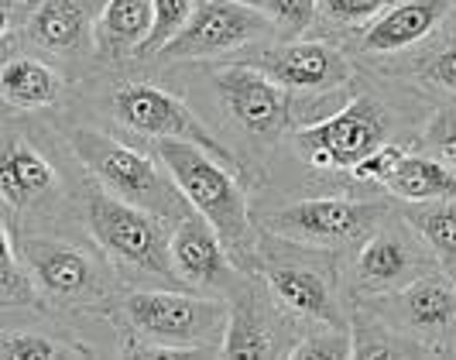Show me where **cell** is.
<instances>
[{"label": "cell", "mask_w": 456, "mask_h": 360, "mask_svg": "<svg viewBox=\"0 0 456 360\" xmlns=\"http://www.w3.org/2000/svg\"><path fill=\"white\" fill-rule=\"evenodd\" d=\"M230 313V299L216 295L189 289H127L114 315V354L137 360L220 357Z\"/></svg>", "instance_id": "cell-1"}, {"label": "cell", "mask_w": 456, "mask_h": 360, "mask_svg": "<svg viewBox=\"0 0 456 360\" xmlns=\"http://www.w3.org/2000/svg\"><path fill=\"white\" fill-rule=\"evenodd\" d=\"M189 76L183 79L192 107L206 124L220 120L224 141L230 137L251 148H274L298 127L296 96L248 59H213V62H183ZM216 124V127H220ZM233 148V144H230Z\"/></svg>", "instance_id": "cell-2"}, {"label": "cell", "mask_w": 456, "mask_h": 360, "mask_svg": "<svg viewBox=\"0 0 456 360\" xmlns=\"http://www.w3.org/2000/svg\"><path fill=\"white\" fill-rule=\"evenodd\" d=\"M79 213L83 226L100 250L114 261L131 289H185L172 265V226L141 206L117 200L83 168L79 176Z\"/></svg>", "instance_id": "cell-3"}, {"label": "cell", "mask_w": 456, "mask_h": 360, "mask_svg": "<svg viewBox=\"0 0 456 360\" xmlns=\"http://www.w3.org/2000/svg\"><path fill=\"white\" fill-rule=\"evenodd\" d=\"M148 148L172 172V179L192 203V209L213 224L220 241L227 244L233 265L240 271H254L261 230L251 209V182L224 158L209 155L192 141L165 137V141H148Z\"/></svg>", "instance_id": "cell-4"}, {"label": "cell", "mask_w": 456, "mask_h": 360, "mask_svg": "<svg viewBox=\"0 0 456 360\" xmlns=\"http://www.w3.org/2000/svg\"><path fill=\"white\" fill-rule=\"evenodd\" d=\"M18 248L31 265L48 313L55 315H90L114 323L120 295L131 285L120 278L114 261L86 237H72L66 230L55 233H18Z\"/></svg>", "instance_id": "cell-5"}, {"label": "cell", "mask_w": 456, "mask_h": 360, "mask_svg": "<svg viewBox=\"0 0 456 360\" xmlns=\"http://www.w3.org/2000/svg\"><path fill=\"white\" fill-rule=\"evenodd\" d=\"M86 93H90L93 107L107 120H114L120 131L144 137V141H165V137L192 141V144L206 148L209 155L224 158L227 165H233L244 179L251 182V189L261 185L257 176L248 168V161L206 124L200 110L179 90L165 86L159 79H148V76H120V79L96 76L86 83Z\"/></svg>", "instance_id": "cell-6"}, {"label": "cell", "mask_w": 456, "mask_h": 360, "mask_svg": "<svg viewBox=\"0 0 456 360\" xmlns=\"http://www.w3.org/2000/svg\"><path fill=\"white\" fill-rule=\"evenodd\" d=\"M233 59H248L254 66H261L296 96L298 127L320 124L322 117L337 113L361 83V66L346 55L343 42L330 35L278 38V42L248 48Z\"/></svg>", "instance_id": "cell-7"}, {"label": "cell", "mask_w": 456, "mask_h": 360, "mask_svg": "<svg viewBox=\"0 0 456 360\" xmlns=\"http://www.w3.org/2000/svg\"><path fill=\"white\" fill-rule=\"evenodd\" d=\"M66 141L69 155L79 161V168H86L117 200H127L168 224H179L183 217L196 213L192 203L183 196V189L175 185L172 172L161 165V158L148 144L134 148L110 131L86 127V124L69 127Z\"/></svg>", "instance_id": "cell-8"}, {"label": "cell", "mask_w": 456, "mask_h": 360, "mask_svg": "<svg viewBox=\"0 0 456 360\" xmlns=\"http://www.w3.org/2000/svg\"><path fill=\"white\" fill-rule=\"evenodd\" d=\"M254 271L272 285L278 302L296 319L326 323V326H350V299L343 292L340 254L305 248V244L261 230Z\"/></svg>", "instance_id": "cell-9"}, {"label": "cell", "mask_w": 456, "mask_h": 360, "mask_svg": "<svg viewBox=\"0 0 456 360\" xmlns=\"http://www.w3.org/2000/svg\"><path fill=\"white\" fill-rule=\"evenodd\" d=\"M405 113L391 96H381L378 86H364V72L354 96L337 113L322 117L320 124L298 127L289 135V144L313 172H346L374 155L381 144L398 141Z\"/></svg>", "instance_id": "cell-10"}, {"label": "cell", "mask_w": 456, "mask_h": 360, "mask_svg": "<svg viewBox=\"0 0 456 360\" xmlns=\"http://www.w3.org/2000/svg\"><path fill=\"white\" fill-rule=\"evenodd\" d=\"M395 196H313L254 213L261 230L305 248L350 254L395 209Z\"/></svg>", "instance_id": "cell-11"}, {"label": "cell", "mask_w": 456, "mask_h": 360, "mask_svg": "<svg viewBox=\"0 0 456 360\" xmlns=\"http://www.w3.org/2000/svg\"><path fill=\"white\" fill-rule=\"evenodd\" d=\"M340 271L346 299L367 302V299L398 292V289L411 285L415 278L443 268H439L433 248L402 217V209H391L370 237H364L350 254H343Z\"/></svg>", "instance_id": "cell-12"}, {"label": "cell", "mask_w": 456, "mask_h": 360, "mask_svg": "<svg viewBox=\"0 0 456 360\" xmlns=\"http://www.w3.org/2000/svg\"><path fill=\"white\" fill-rule=\"evenodd\" d=\"M0 203H4V224L14 226V233H45V224L62 230V209L69 206L62 172L31 141L28 131L14 127L11 117L4 127Z\"/></svg>", "instance_id": "cell-13"}, {"label": "cell", "mask_w": 456, "mask_h": 360, "mask_svg": "<svg viewBox=\"0 0 456 360\" xmlns=\"http://www.w3.org/2000/svg\"><path fill=\"white\" fill-rule=\"evenodd\" d=\"M278 38H285L281 28L248 0H200L192 21L151 62L183 66V62L233 59L248 48L278 42Z\"/></svg>", "instance_id": "cell-14"}, {"label": "cell", "mask_w": 456, "mask_h": 360, "mask_svg": "<svg viewBox=\"0 0 456 360\" xmlns=\"http://www.w3.org/2000/svg\"><path fill=\"white\" fill-rule=\"evenodd\" d=\"M24 7L4 14V45H18L55 62H93L96 59V21L103 0H24L4 4Z\"/></svg>", "instance_id": "cell-15"}, {"label": "cell", "mask_w": 456, "mask_h": 360, "mask_svg": "<svg viewBox=\"0 0 456 360\" xmlns=\"http://www.w3.org/2000/svg\"><path fill=\"white\" fill-rule=\"evenodd\" d=\"M433 357H456V278L433 271L381 299L361 302Z\"/></svg>", "instance_id": "cell-16"}, {"label": "cell", "mask_w": 456, "mask_h": 360, "mask_svg": "<svg viewBox=\"0 0 456 360\" xmlns=\"http://www.w3.org/2000/svg\"><path fill=\"white\" fill-rule=\"evenodd\" d=\"M230 330L220 357L227 360H281L292 354L305 323L289 313L272 285L251 271L244 289L230 299Z\"/></svg>", "instance_id": "cell-17"}, {"label": "cell", "mask_w": 456, "mask_h": 360, "mask_svg": "<svg viewBox=\"0 0 456 360\" xmlns=\"http://www.w3.org/2000/svg\"><path fill=\"white\" fill-rule=\"evenodd\" d=\"M172 265L189 292L216 299H233L251 274L233 265L227 244L200 213H189L172 226Z\"/></svg>", "instance_id": "cell-18"}, {"label": "cell", "mask_w": 456, "mask_h": 360, "mask_svg": "<svg viewBox=\"0 0 456 360\" xmlns=\"http://www.w3.org/2000/svg\"><path fill=\"white\" fill-rule=\"evenodd\" d=\"M456 0H395L385 14H378L364 28L350 31L340 42H350L361 59H385L409 52L426 42L439 24L453 14Z\"/></svg>", "instance_id": "cell-19"}, {"label": "cell", "mask_w": 456, "mask_h": 360, "mask_svg": "<svg viewBox=\"0 0 456 360\" xmlns=\"http://www.w3.org/2000/svg\"><path fill=\"white\" fill-rule=\"evenodd\" d=\"M364 69H374L378 76H388L395 83L419 86L426 93H443L456 100V7L426 42H419L409 52L385 55V59H364Z\"/></svg>", "instance_id": "cell-20"}, {"label": "cell", "mask_w": 456, "mask_h": 360, "mask_svg": "<svg viewBox=\"0 0 456 360\" xmlns=\"http://www.w3.org/2000/svg\"><path fill=\"white\" fill-rule=\"evenodd\" d=\"M0 96L7 110H52L66 96V76L35 52H11L0 69Z\"/></svg>", "instance_id": "cell-21"}, {"label": "cell", "mask_w": 456, "mask_h": 360, "mask_svg": "<svg viewBox=\"0 0 456 360\" xmlns=\"http://www.w3.org/2000/svg\"><path fill=\"white\" fill-rule=\"evenodd\" d=\"M155 0H103L96 21V62L124 66L141 55L151 35Z\"/></svg>", "instance_id": "cell-22"}, {"label": "cell", "mask_w": 456, "mask_h": 360, "mask_svg": "<svg viewBox=\"0 0 456 360\" xmlns=\"http://www.w3.org/2000/svg\"><path fill=\"white\" fill-rule=\"evenodd\" d=\"M385 192L398 203H433V200H456V172L429 151H405L395 165Z\"/></svg>", "instance_id": "cell-23"}, {"label": "cell", "mask_w": 456, "mask_h": 360, "mask_svg": "<svg viewBox=\"0 0 456 360\" xmlns=\"http://www.w3.org/2000/svg\"><path fill=\"white\" fill-rule=\"evenodd\" d=\"M350 337H354V357L361 360L433 357L426 347H419L405 333H398L391 323H385L374 309H367L361 302H350Z\"/></svg>", "instance_id": "cell-24"}, {"label": "cell", "mask_w": 456, "mask_h": 360, "mask_svg": "<svg viewBox=\"0 0 456 360\" xmlns=\"http://www.w3.org/2000/svg\"><path fill=\"white\" fill-rule=\"evenodd\" d=\"M0 306H4L7 313H11V309L48 313L42 285H38L31 265L24 261L14 226H7V224H0Z\"/></svg>", "instance_id": "cell-25"}, {"label": "cell", "mask_w": 456, "mask_h": 360, "mask_svg": "<svg viewBox=\"0 0 456 360\" xmlns=\"http://www.w3.org/2000/svg\"><path fill=\"white\" fill-rule=\"evenodd\" d=\"M402 217L411 230L433 248L439 268L456 278V200H433V203H405Z\"/></svg>", "instance_id": "cell-26"}, {"label": "cell", "mask_w": 456, "mask_h": 360, "mask_svg": "<svg viewBox=\"0 0 456 360\" xmlns=\"http://www.w3.org/2000/svg\"><path fill=\"white\" fill-rule=\"evenodd\" d=\"M100 357V350H93L86 343L76 340H59L35 330H4L0 333V360H86Z\"/></svg>", "instance_id": "cell-27"}, {"label": "cell", "mask_w": 456, "mask_h": 360, "mask_svg": "<svg viewBox=\"0 0 456 360\" xmlns=\"http://www.w3.org/2000/svg\"><path fill=\"white\" fill-rule=\"evenodd\" d=\"M289 360H354V337L350 326H326L305 323Z\"/></svg>", "instance_id": "cell-28"}, {"label": "cell", "mask_w": 456, "mask_h": 360, "mask_svg": "<svg viewBox=\"0 0 456 360\" xmlns=\"http://www.w3.org/2000/svg\"><path fill=\"white\" fill-rule=\"evenodd\" d=\"M395 0H320V24H326L330 38H346L350 31L364 28L367 21H374L378 14H385Z\"/></svg>", "instance_id": "cell-29"}, {"label": "cell", "mask_w": 456, "mask_h": 360, "mask_svg": "<svg viewBox=\"0 0 456 360\" xmlns=\"http://www.w3.org/2000/svg\"><path fill=\"white\" fill-rule=\"evenodd\" d=\"M196 7H200V0H155V21H151V35H148V42H144V48H141L137 62H151L161 48L168 45V42H172V38L183 31L185 24L192 21Z\"/></svg>", "instance_id": "cell-30"}, {"label": "cell", "mask_w": 456, "mask_h": 360, "mask_svg": "<svg viewBox=\"0 0 456 360\" xmlns=\"http://www.w3.org/2000/svg\"><path fill=\"white\" fill-rule=\"evenodd\" d=\"M257 11H265L285 38L320 31V0H248Z\"/></svg>", "instance_id": "cell-31"}, {"label": "cell", "mask_w": 456, "mask_h": 360, "mask_svg": "<svg viewBox=\"0 0 456 360\" xmlns=\"http://www.w3.org/2000/svg\"><path fill=\"white\" fill-rule=\"evenodd\" d=\"M419 148L429 151V155H436L439 161H446V165L456 172V107L453 103L436 107V110L422 120Z\"/></svg>", "instance_id": "cell-32"}, {"label": "cell", "mask_w": 456, "mask_h": 360, "mask_svg": "<svg viewBox=\"0 0 456 360\" xmlns=\"http://www.w3.org/2000/svg\"><path fill=\"white\" fill-rule=\"evenodd\" d=\"M4 4H24V0H4Z\"/></svg>", "instance_id": "cell-33"}]
</instances>
